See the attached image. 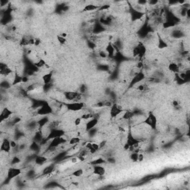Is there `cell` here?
Wrapping results in <instances>:
<instances>
[{
	"mask_svg": "<svg viewBox=\"0 0 190 190\" xmlns=\"http://www.w3.org/2000/svg\"><path fill=\"white\" fill-rule=\"evenodd\" d=\"M146 47L142 42H137L132 48V55L135 58L142 59L146 54Z\"/></svg>",
	"mask_w": 190,
	"mask_h": 190,
	"instance_id": "1",
	"label": "cell"
},
{
	"mask_svg": "<svg viewBox=\"0 0 190 190\" xmlns=\"http://www.w3.org/2000/svg\"><path fill=\"white\" fill-rule=\"evenodd\" d=\"M64 98L67 102H80L82 101L83 98V94L80 92H75V91H66L63 94Z\"/></svg>",
	"mask_w": 190,
	"mask_h": 190,
	"instance_id": "2",
	"label": "cell"
},
{
	"mask_svg": "<svg viewBox=\"0 0 190 190\" xmlns=\"http://www.w3.org/2000/svg\"><path fill=\"white\" fill-rule=\"evenodd\" d=\"M64 107L68 112H78L82 111L85 107V103L82 101L80 102H70L63 103Z\"/></svg>",
	"mask_w": 190,
	"mask_h": 190,
	"instance_id": "3",
	"label": "cell"
},
{
	"mask_svg": "<svg viewBox=\"0 0 190 190\" xmlns=\"http://www.w3.org/2000/svg\"><path fill=\"white\" fill-rule=\"evenodd\" d=\"M142 123L146 126H148L152 129L156 130L157 126V119L153 112H149L144 120L142 121Z\"/></svg>",
	"mask_w": 190,
	"mask_h": 190,
	"instance_id": "4",
	"label": "cell"
},
{
	"mask_svg": "<svg viewBox=\"0 0 190 190\" xmlns=\"http://www.w3.org/2000/svg\"><path fill=\"white\" fill-rule=\"evenodd\" d=\"M110 116L112 118H117L120 114L123 113L125 110L122 107L117 103H113L112 106L110 107Z\"/></svg>",
	"mask_w": 190,
	"mask_h": 190,
	"instance_id": "5",
	"label": "cell"
},
{
	"mask_svg": "<svg viewBox=\"0 0 190 190\" xmlns=\"http://www.w3.org/2000/svg\"><path fill=\"white\" fill-rule=\"evenodd\" d=\"M21 174H22V169L13 166L8 169V170L7 171V178L8 180L14 179L19 175H20Z\"/></svg>",
	"mask_w": 190,
	"mask_h": 190,
	"instance_id": "6",
	"label": "cell"
},
{
	"mask_svg": "<svg viewBox=\"0 0 190 190\" xmlns=\"http://www.w3.org/2000/svg\"><path fill=\"white\" fill-rule=\"evenodd\" d=\"M53 112V108H51V106H50L48 103H44L41 106L40 108H39L37 111V114L42 116H45L48 114H51Z\"/></svg>",
	"mask_w": 190,
	"mask_h": 190,
	"instance_id": "7",
	"label": "cell"
},
{
	"mask_svg": "<svg viewBox=\"0 0 190 190\" xmlns=\"http://www.w3.org/2000/svg\"><path fill=\"white\" fill-rule=\"evenodd\" d=\"M92 172L94 175L98 176V177H102L105 175L106 170V168L102 165H93L92 166Z\"/></svg>",
	"mask_w": 190,
	"mask_h": 190,
	"instance_id": "8",
	"label": "cell"
},
{
	"mask_svg": "<svg viewBox=\"0 0 190 190\" xmlns=\"http://www.w3.org/2000/svg\"><path fill=\"white\" fill-rule=\"evenodd\" d=\"M12 114H13V112L8 107H5L2 110V112L0 114V119H1L2 122H4V121L6 122V120L11 119V117H12Z\"/></svg>",
	"mask_w": 190,
	"mask_h": 190,
	"instance_id": "9",
	"label": "cell"
},
{
	"mask_svg": "<svg viewBox=\"0 0 190 190\" xmlns=\"http://www.w3.org/2000/svg\"><path fill=\"white\" fill-rule=\"evenodd\" d=\"M98 122L99 119L96 118V117H94V118L88 120V122H86V125H85V130H86V132H88L92 129L94 128L95 127H96V126L98 124Z\"/></svg>",
	"mask_w": 190,
	"mask_h": 190,
	"instance_id": "10",
	"label": "cell"
},
{
	"mask_svg": "<svg viewBox=\"0 0 190 190\" xmlns=\"http://www.w3.org/2000/svg\"><path fill=\"white\" fill-rule=\"evenodd\" d=\"M105 50L108 54V58L110 57H113L115 54V51H116V46L112 43V42L109 41V42H107V44L105 46Z\"/></svg>",
	"mask_w": 190,
	"mask_h": 190,
	"instance_id": "11",
	"label": "cell"
},
{
	"mask_svg": "<svg viewBox=\"0 0 190 190\" xmlns=\"http://www.w3.org/2000/svg\"><path fill=\"white\" fill-rule=\"evenodd\" d=\"M11 149H12V148H11V140H9L7 138H5L2 141L1 151H2V152H4V153L9 154Z\"/></svg>",
	"mask_w": 190,
	"mask_h": 190,
	"instance_id": "12",
	"label": "cell"
},
{
	"mask_svg": "<svg viewBox=\"0 0 190 190\" xmlns=\"http://www.w3.org/2000/svg\"><path fill=\"white\" fill-rule=\"evenodd\" d=\"M100 6L96 3L87 4L82 8V12H93V11H98Z\"/></svg>",
	"mask_w": 190,
	"mask_h": 190,
	"instance_id": "13",
	"label": "cell"
},
{
	"mask_svg": "<svg viewBox=\"0 0 190 190\" xmlns=\"http://www.w3.org/2000/svg\"><path fill=\"white\" fill-rule=\"evenodd\" d=\"M168 70L172 74H177L181 72V68L177 62H171L168 65Z\"/></svg>",
	"mask_w": 190,
	"mask_h": 190,
	"instance_id": "14",
	"label": "cell"
},
{
	"mask_svg": "<svg viewBox=\"0 0 190 190\" xmlns=\"http://www.w3.org/2000/svg\"><path fill=\"white\" fill-rule=\"evenodd\" d=\"M52 80H53V72L52 71L45 73L42 76V82L43 85L51 84Z\"/></svg>",
	"mask_w": 190,
	"mask_h": 190,
	"instance_id": "15",
	"label": "cell"
},
{
	"mask_svg": "<svg viewBox=\"0 0 190 190\" xmlns=\"http://www.w3.org/2000/svg\"><path fill=\"white\" fill-rule=\"evenodd\" d=\"M48 158L45 155H37L35 157V163L37 166H44L48 162Z\"/></svg>",
	"mask_w": 190,
	"mask_h": 190,
	"instance_id": "16",
	"label": "cell"
},
{
	"mask_svg": "<svg viewBox=\"0 0 190 190\" xmlns=\"http://www.w3.org/2000/svg\"><path fill=\"white\" fill-rule=\"evenodd\" d=\"M46 64H47V62H45V60H43V59H42V58L37 59L36 61L33 62V66H34L37 68H38V69H39V68H45V66Z\"/></svg>",
	"mask_w": 190,
	"mask_h": 190,
	"instance_id": "17",
	"label": "cell"
},
{
	"mask_svg": "<svg viewBox=\"0 0 190 190\" xmlns=\"http://www.w3.org/2000/svg\"><path fill=\"white\" fill-rule=\"evenodd\" d=\"M54 170V165L51 164L48 165V166L45 167V169L42 170V175L48 176L50 175L51 174L53 173Z\"/></svg>",
	"mask_w": 190,
	"mask_h": 190,
	"instance_id": "18",
	"label": "cell"
},
{
	"mask_svg": "<svg viewBox=\"0 0 190 190\" xmlns=\"http://www.w3.org/2000/svg\"><path fill=\"white\" fill-rule=\"evenodd\" d=\"M122 114V119H123L124 120H130L133 119L134 116V113H133L131 111H124Z\"/></svg>",
	"mask_w": 190,
	"mask_h": 190,
	"instance_id": "19",
	"label": "cell"
},
{
	"mask_svg": "<svg viewBox=\"0 0 190 190\" xmlns=\"http://www.w3.org/2000/svg\"><path fill=\"white\" fill-rule=\"evenodd\" d=\"M99 149H100V145H99L98 143H97V142H92V147H91V149H90L88 151H89V154L94 155V154L96 153Z\"/></svg>",
	"mask_w": 190,
	"mask_h": 190,
	"instance_id": "20",
	"label": "cell"
},
{
	"mask_svg": "<svg viewBox=\"0 0 190 190\" xmlns=\"http://www.w3.org/2000/svg\"><path fill=\"white\" fill-rule=\"evenodd\" d=\"M81 141L80 138L79 137H71L69 140H68V144L71 146H74L75 145H77L78 143H80Z\"/></svg>",
	"mask_w": 190,
	"mask_h": 190,
	"instance_id": "21",
	"label": "cell"
},
{
	"mask_svg": "<svg viewBox=\"0 0 190 190\" xmlns=\"http://www.w3.org/2000/svg\"><path fill=\"white\" fill-rule=\"evenodd\" d=\"M136 89L140 92H145L146 91H148L149 90V86L148 84H147V82L146 83H140L137 86V87L136 88Z\"/></svg>",
	"mask_w": 190,
	"mask_h": 190,
	"instance_id": "22",
	"label": "cell"
},
{
	"mask_svg": "<svg viewBox=\"0 0 190 190\" xmlns=\"http://www.w3.org/2000/svg\"><path fill=\"white\" fill-rule=\"evenodd\" d=\"M83 174H84V170L82 169H77L72 172L71 176L75 177H80L83 175Z\"/></svg>",
	"mask_w": 190,
	"mask_h": 190,
	"instance_id": "23",
	"label": "cell"
},
{
	"mask_svg": "<svg viewBox=\"0 0 190 190\" xmlns=\"http://www.w3.org/2000/svg\"><path fill=\"white\" fill-rule=\"evenodd\" d=\"M80 117L82 120H88L94 117V114L92 113V112H86V113L82 114Z\"/></svg>",
	"mask_w": 190,
	"mask_h": 190,
	"instance_id": "24",
	"label": "cell"
},
{
	"mask_svg": "<svg viewBox=\"0 0 190 190\" xmlns=\"http://www.w3.org/2000/svg\"><path fill=\"white\" fill-rule=\"evenodd\" d=\"M98 56L100 57L101 59H102V60H106L107 58H108V54H107V52L106 51L105 48L104 49H100L99 51Z\"/></svg>",
	"mask_w": 190,
	"mask_h": 190,
	"instance_id": "25",
	"label": "cell"
},
{
	"mask_svg": "<svg viewBox=\"0 0 190 190\" xmlns=\"http://www.w3.org/2000/svg\"><path fill=\"white\" fill-rule=\"evenodd\" d=\"M57 42H58L59 43H60V45H66V43H67V39L61 37L60 35H57Z\"/></svg>",
	"mask_w": 190,
	"mask_h": 190,
	"instance_id": "26",
	"label": "cell"
},
{
	"mask_svg": "<svg viewBox=\"0 0 190 190\" xmlns=\"http://www.w3.org/2000/svg\"><path fill=\"white\" fill-rule=\"evenodd\" d=\"M138 155H139L138 152H133L130 155V159L132 160L133 162H137L138 161Z\"/></svg>",
	"mask_w": 190,
	"mask_h": 190,
	"instance_id": "27",
	"label": "cell"
},
{
	"mask_svg": "<svg viewBox=\"0 0 190 190\" xmlns=\"http://www.w3.org/2000/svg\"><path fill=\"white\" fill-rule=\"evenodd\" d=\"M21 162V159L18 156H14L11 160V164L13 166H16V165L19 164Z\"/></svg>",
	"mask_w": 190,
	"mask_h": 190,
	"instance_id": "28",
	"label": "cell"
},
{
	"mask_svg": "<svg viewBox=\"0 0 190 190\" xmlns=\"http://www.w3.org/2000/svg\"><path fill=\"white\" fill-rule=\"evenodd\" d=\"M105 163H106V161L102 158H98V159L94 160L92 162V165H102Z\"/></svg>",
	"mask_w": 190,
	"mask_h": 190,
	"instance_id": "29",
	"label": "cell"
},
{
	"mask_svg": "<svg viewBox=\"0 0 190 190\" xmlns=\"http://www.w3.org/2000/svg\"><path fill=\"white\" fill-rule=\"evenodd\" d=\"M82 118H81V117H76V118L74 119V126H80L81 125V123H82Z\"/></svg>",
	"mask_w": 190,
	"mask_h": 190,
	"instance_id": "30",
	"label": "cell"
},
{
	"mask_svg": "<svg viewBox=\"0 0 190 190\" xmlns=\"http://www.w3.org/2000/svg\"><path fill=\"white\" fill-rule=\"evenodd\" d=\"M79 161H80V159L78 158V157H74L71 159V162L72 163H74V164H75V163H77Z\"/></svg>",
	"mask_w": 190,
	"mask_h": 190,
	"instance_id": "31",
	"label": "cell"
},
{
	"mask_svg": "<svg viewBox=\"0 0 190 190\" xmlns=\"http://www.w3.org/2000/svg\"><path fill=\"white\" fill-rule=\"evenodd\" d=\"M11 146L12 149H14L17 147V143L15 140H11Z\"/></svg>",
	"mask_w": 190,
	"mask_h": 190,
	"instance_id": "32",
	"label": "cell"
},
{
	"mask_svg": "<svg viewBox=\"0 0 190 190\" xmlns=\"http://www.w3.org/2000/svg\"><path fill=\"white\" fill-rule=\"evenodd\" d=\"M144 160V155L142 153H139L138 155V162H142Z\"/></svg>",
	"mask_w": 190,
	"mask_h": 190,
	"instance_id": "33",
	"label": "cell"
},
{
	"mask_svg": "<svg viewBox=\"0 0 190 190\" xmlns=\"http://www.w3.org/2000/svg\"><path fill=\"white\" fill-rule=\"evenodd\" d=\"M42 43V42H41L40 39L39 38H36L35 39V42H34V45L35 46H39V45Z\"/></svg>",
	"mask_w": 190,
	"mask_h": 190,
	"instance_id": "34",
	"label": "cell"
}]
</instances>
